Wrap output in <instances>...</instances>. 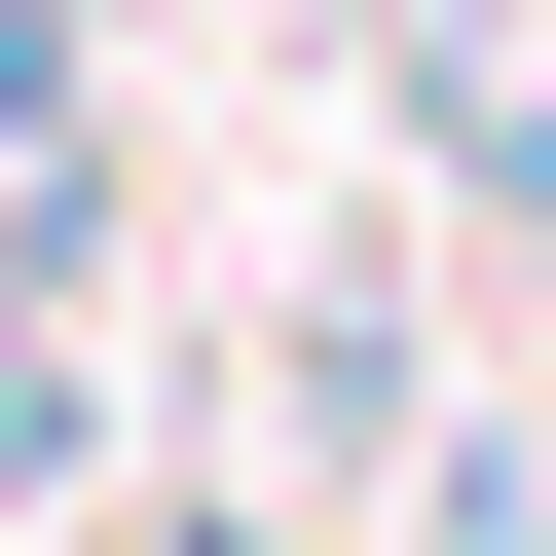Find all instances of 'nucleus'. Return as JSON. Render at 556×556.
Masks as SVG:
<instances>
[{
	"label": "nucleus",
	"instance_id": "nucleus-1",
	"mask_svg": "<svg viewBox=\"0 0 556 556\" xmlns=\"http://www.w3.org/2000/svg\"><path fill=\"white\" fill-rule=\"evenodd\" d=\"M149 556H298V519H149Z\"/></svg>",
	"mask_w": 556,
	"mask_h": 556
}]
</instances>
